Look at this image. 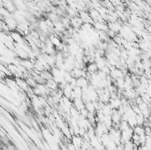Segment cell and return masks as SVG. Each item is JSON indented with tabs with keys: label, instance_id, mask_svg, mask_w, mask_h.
<instances>
[{
	"label": "cell",
	"instance_id": "obj_1",
	"mask_svg": "<svg viewBox=\"0 0 151 150\" xmlns=\"http://www.w3.org/2000/svg\"><path fill=\"white\" fill-rule=\"evenodd\" d=\"M133 131L134 134H137V135H139V136L145 133L144 126H142V125H136V126H134L133 128Z\"/></svg>",
	"mask_w": 151,
	"mask_h": 150
},
{
	"label": "cell",
	"instance_id": "obj_2",
	"mask_svg": "<svg viewBox=\"0 0 151 150\" xmlns=\"http://www.w3.org/2000/svg\"><path fill=\"white\" fill-rule=\"evenodd\" d=\"M133 150H139V149H138V147H134L133 148Z\"/></svg>",
	"mask_w": 151,
	"mask_h": 150
}]
</instances>
